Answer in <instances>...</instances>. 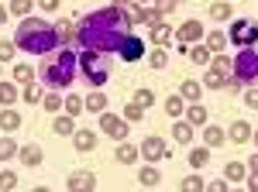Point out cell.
I'll return each mask as SVG.
<instances>
[{"label":"cell","mask_w":258,"mask_h":192,"mask_svg":"<svg viewBox=\"0 0 258 192\" xmlns=\"http://www.w3.org/2000/svg\"><path fill=\"white\" fill-rule=\"evenodd\" d=\"M131 14L124 7H103V11H93V14H83L80 24H76V41L83 48H93V52H103V55H117L120 41L131 35Z\"/></svg>","instance_id":"1"},{"label":"cell","mask_w":258,"mask_h":192,"mask_svg":"<svg viewBox=\"0 0 258 192\" xmlns=\"http://www.w3.org/2000/svg\"><path fill=\"white\" fill-rule=\"evenodd\" d=\"M14 41H18L21 52H28V55H52L55 48H62L55 24H48V21H41V18H24L21 21Z\"/></svg>","instance_id":"2"},{"label":"cell","mask_w":258,"mask_h":192,"mask_svg":"<svg viewBox=\"0 0 258 192\" xmlns=\"http://www.w3.org/2000/svg\"><path fill=\"white\" fill-rule=\"evenodd\" d=\"M76 69H80V55L73 48H55L48 55V62L41 65V82L48 89H66V86H73Z\"/></svg>","instance_id":"3"},{"label":"cell","mask_w":258,"mask_h":192,"mask_svg":"<svg viewBox=\"0 0 258 192\" xmlns=\"http://www.w3.org/2000/svg\"><path fill=\"white\" fill-rule=\"evenodd\" d=\"M80 69H83V76H86L90 86H103L110 79V62H107V55L103 52H93V48H83L80 52Z\"/></svg>","instance_id":"4"},{"label":"cell","mask_w":258,"mask_h":192,"mask_svg":"<svg viewBox=\"0 0 258 192\" xmlns=\"http://www.w3.org/2000/svg\"><path fill=\"white\" fill-rule=\"evenodd\" d=\"M231 76L238 79L241 86H244V82H255V79H258V48H241L238 55H234V69H231Z\"/></svg>","instance_id":"5"},{"label":"cell","mask_w":258,"mask_h":192,"mask_svg":"<svg viewBox=\"0 0 258 192\" xmlns=\"http://www.w3.org/2000/svg\"><path fill=\"white\" fill-rule=\"evenodd\" d=\"M231 41L234 45H241V48H251L258 41V24L255 21H248V18H241L231 24Z\"/></svg>","instance_id":"6"},{"label":"cell","mask_w":258,"mask_h":192,"mask_svg":"<svg viewBox=\"0 0 258 192\" xmlns=\"http://www.w3.org/2000/svg\"><path fill=\"white\" fill-rule=\"evenodd\" d=\"M117 55H120V62H141V58H145V41H141L138 35H127V38L120 41Z\"/></svg>","instance_id":"7"},{"label":"cell","mask_w":258,"mask_h":192,"mask_svg":"<svg viewBox=\"0 0 258 192\" xmlns=\"http://www.w3.org/2000/svg\"><path fill=\"white\" fill-rule=\"evenodd\" d=\"M100 127H103V134H110L114 141H127V127L131 124H124L117 114H103L100 117Z\"/></svg>","instance_id":"8"},{"label":"cell","mask_w":258,"mask_h":192,"mask_svg":"<svg viewBox=\"0 0 258 192\" xmlns=\"http://www.w3.org/2000/svg\"><path fill=\"white\" fill-rule=\"evenodd\" d=\"M165 141H162V137H145V141H141V158H145V161H162V158H165Z\"/></svg>","instance_id":"9"},{"label":"cell","mask_w":258,"mask_h":192,"mask_svg":"<svg viewBox=\"0 0 258 192\" xmlns=\"http://www.w3.org/2000/svg\"><path fill=\"white\" fill-rule=\"evenodd\" d=\"M127 14H131V24H148V28L162 21V14L155 11V7H141V4H135V7H131Z\"/></svg>","instance_id":"10"},{"label":"cell","mask_w":258,"mask_h":192,"mask_svg":"<svg viewBox=\"0 0 258 192\" xmlns=\"http://www.w3.org/2000/svg\"><path fill=\"white\" fill-rule=\"evenodd\" d=\"M176 41H203V24L200 21H186L176 28Z\"/></svg>","instance_id":"11"},{"label":"cell","mask_w":258,"mask_h":192,"mask_svg":"<svg viewBox=\"0 0 258 192\" xmlns=\"http://www.w3.org/2000/svg\"><path fill=\"white\" fill-rule=\"evenodd\" d=\"M148 38L155 41V45H159V48H165V45H169V41L176 38V31H172V28H169V24H165V21H159V24H152V28H148Z\"/></svg>","instance_id":"12"},{"label":"cell","mask_w":258,"mask_h":192,"mask_svg":"<svg viewBox=\"0 0 258 192\" xmlns=\"http://www.w3.org/2000/svg\"><path fill=\"white\" fill-rule=\"evenodd\" d=\"M93 172H73L69 175V192H93Z\"/></svg>","instance_id":"13"},{"label":"cell","mask_w":258,"mask_h":192,"mask_svg":"<svg viewBox=\"0 0 258 192\" xmlns=\"http://www.w3.org/2000/svg\"><path fill=\"white\" fill-rule=\"evenodd\" d=\"M73 141H76V151H93V148H97V134H93V131H90V127H80V131H76V134H73Z\"/></svg>","instance_id":"14"},{"label":"cell","mask_w":258,"mask_h":192,"mask_svg":"<svg viewBox=\"0 0 258 192\" xmlns=\"http://www.w3.org/2000/svg\"><path fill=\"white\" fill-rule=\"evenodd\" d=\"M138 158H141V148L127 144V141H120V144H117V161H120V165H135Z\"/></svg>","instance_id":"15"},{"label":"cell","mask_w":258,"mask_h":192,"mask_svg":"<svg viewBox=\"0 0 258 192\" xmlns=\"http://www.w3.org/2000/svg\"><path fill=\"white\" fill-rule=\"evenodd\" d=\"M179 96H182V100H189V103H200V96H203V86H200L197 79H186V82L179 86Z\"/></svg>","instance_id":"16"},{"label":"cell","mask_w":258,"mask_h":192,"mask_svg":"<svg viewBox=\"0 0 258 192\" xmlns=\"http://www.w3.org/2000/svg\"><path fill=\"white\" fill-rule=\"evenodd\" d=\"M248 137H251V124H248V120H234V124H231V141H234V144H244Z\"/></svg>","instance_id":"17"},{"label":"cell","mask_w":258,"mask_h":192,"mask_svg":"<svg viewBox=\"0 0 258 192\" xmlns=\"http://www.w3.org/2000/svg\"><path fill=\"white\" fill-rule=\"evenodd\" d=\"M55 31H59V41H62V48H69V45L76 41V28H73V24H69L66 18H62L59 24H55Z\"/></svg>","instance_id":"18"},{"label":"cell","mask_w":258,"mask_h":192,"mask_svg":"<svg viewBox=\"0 0 258 192\" xmlns=\"http://www.w3.org/2000/svg\"><path fill=\"white\" fill-rule=\"evenodd\" d=\"M224 141H227V134H224L220 127H203V144H207V148H220Z\"/></svg>","instance_id":"19"},{"label":"cell","mask_w":258,"mask_h":192,"mask_svg":"<svg viewBox=\"0 0 258 192\" xmlns=\"http://www.w3.org/2000/svg\"><path fill=\"white\" fill-rule=\"evenodd\" d=\"M21 161L28 165V168H35V165H41V151H38V144H28V148H21Z\"/></svg>","instance_id":"20"},{"label":"cell","mask_w":258,"mask_h":192,"mask_svg":"<svg viewBox=\"0 0 258 192\" xmlns=\"http://www.w3.org/2000/svg\"><path fill=\"white\" fill-rule=\"evenodd\" d=\"M189 58H193L197 65H210V62H214V52H210L207 45H193V48H189Z\"/></svg>","instance_id":"21"},{"label":"cell","mask_w":258,"mask_h":192,"mask_svg":"<svg viewBox=\"0 0 258 192\" xmlns=\"http://www.w3.org/2000/svg\"><path fill=\"white\" fill-rule=\"evenodd\" d=\"M227 41H231V38H227L224 31H210V35H207V48H210V52H217V55H220V52L227 48Z\"/></svg>","instance_id":"22"},{"label":"cell","mask_w":258,"mask_h":192,"mask_svg":"<svg viewBox=\"0 0 258 192\" xmlns=\"http://www.w3.org/2000/svg\"><path fill=\"white\" fill-rule=\"evenodd\" d=\"M227 72H220V69H210L207 76H203V86H210V89H220V86H227Z\"/></svg>","instance_id":"23"},{"label":"cell","mask_w":258,"mask_h":192,"mask_svg":"<svg viewBox=\"0 0 258 192\" xmlns=\"http://www.w3.org/2000/svg\"><path fill=\"white\" fill-rule=\"evenodd\" d=\"M18 127H21V117L14 114V110H4V114H0V131H7V134H14Z\"/></svg>","instance_id":"24"},{"label":"cell","mask_w":258,"mask_h":192,"mask_svg":"<svg viewBox=\"0 0 258 192\" xmlns=\"http://www.w3.org/2000/svg\"><path fill=\"white\" fill-rule=\"evenodd\" d=\"M83 103H86V110H90V114H107V96H103V93L86 96Z\"/></svg>","instance_id":"25"},{"label":"cell","mask_w":258,"mask_h":192,"mask_svg":"<svg viewBox=\"0 0 258 192\" xmlns=\"http://www.w3.org/2000/svg\"><path fill=\"white\" fill-rule=\"evenodd\" d=\"M138 182H141V185H145V189H152V185H159V182H162V175L155 172L152 165H145V168H141V172H138Z\"/></svg>","instance_id":"26"},{"label":"cell","mask_w":258,"mask_h":192,"mask_svg":"<svg viewBox=\"0 0 258 192\" xmlns=\"http://www.w3.org/2000/svg\"><path fill=\"white\" fill-rule=\"evenodd\" d=\"M52 127H55V134H76V117H55V124H52Z\"/></svg>","instance_id":"27"},{"label":"cell","mask_w":258,"mask_h":192,"mask_svg":"<svg viewBox=\"0 0 258 192\" xmlns=\"http://www.w3.org/2000/svg\"><path fill=\"white\" fill-rule=\"evenodd\" d=\"M172 137L179 144H189L193 141V124H172Z\"/></svg>","instance_id":"28"},{"label":"cell","mask_w":258,"mask_h":192,"mask_svg":"<svg viewBox=\"0 0 258 192\" xmlns=\"http://www.w3.org/2000/svg\"><path fill=\"white\" fill-rule=\"evenodd\" d=\"M186 120H189V124H207V107H200V103H189V110H186Z\"/></svg>","instance_id":"29"},{"label":"cell","mask_w":258,"mask_h":192,"mask_svg":"<svg viewBox=\"0 0 258 192\" xmlns=\"http://www.w3.org/2000/svg\"><path fill=\"white\" fill-rule=\"evenodd\" d=\"M244 172H248V168H244L241 161H227V165H224V175H227L231 182H241V178H244Z\"/></svg>","instance_id":"30"},{"label":"cell","mask_w":258,"mask_h":192,"mask_svg":"<svg viewBox=\"0 0 258 192\" xmlns=\"http://www.w3.org/2000/svg\"><path fill=\"white\" fill-rule=\"evenodd\" d=\"M18 151H21V148L14 144V141H11V137H0V161H11V158H14Z\"/></svg>","instance_id":"31"},{"label":"cell","mask_w":258,"mask_h":192,"mask_svg":"<svg viewBox=\"0 0 258 192\" xmlns=\"http://www.w3.org/2000/svg\"><path fill=\"white\" fill-rule=\"evenodd\" d=\"M210 18L214 21H227L231 18V4H227V0H217V4L210 7Z\"/></svg>","instance_id":"32"},{"label":"cell","mask_w":258,"mask_h":192,"mask_svg":"<svg viewBox=\"0 0 258 192\" xmlns=\"http://www.w3.org/2000/svg\"><path fill=\"white\" fill-rule=\"evenodd\" d=\"M148 65H152V69H165V65H169V52H165V48H155V52L148 55Z\"/></svg>","instance_id":"33"},{"label":"cell","mask_w":258,"mask_h":192,"mask_svg":"<svg viewBox=\"0 0 258 192\" xmlns=\"http://www.w3.org/2000/svg\"><path fill=\"white\" fill-rule=\"evenodd\" d=\"M14 79H18L21 86H31V82H35V72H31V65H18V69H14Z\"/></svg>","instance_id":"34"},{"label":"cell","mask_w":258,"mask_h":192,"mask_svg":"<svg viewBox=\"0 0 258 192\" xmlns=\"http://www.w3.org/2000/svg\"><path fill=\"white\" fill-rule=\"evenodd\" d=\"M207 161H210V151H207V148L189 151V165H193V168H207Z\"/></svg>","instance_id":"35"},{"label":"cell","mask_w":258,"mask_h":192,"mask_svg":"<svg viewBox=\"0 0 258 192\" xmlns=\"http://www.w3.org/2000/svg\"><path fill=\"white\" fill-rule=\"evenodd\" d=\"M179 189L182 192H203V178H200V175H189V178L179 182Z\"/></svg>","instance_id":"36"},{"label":"cell","mask_w":258,"mask_h":192,"mask_svg":"<svg viewBox=\"0 0 258 192\" xmlns=\"http://www.w3.org/2000/svg\"><path fill=\"white\" fill-rule=\"evenodd\" d=\"M21 100H24V103H38V100H45V93H41L38 86L31 82V86H24V93H21Z\"/></svg>","instance_id":"37"},{"label":"cell","mask_w":258,"mask_h":192,"mask_svg":"<svg viewBox=\"0 0 258 192\" xmlns=\"http://www.w3.org/2000/svg\"><path fill=\"white\" fill-rule=\"evenodd\" d=\"M135 103H138V107H145V110H152L155 93H152V89H138V93H135Z\"/></svg>","instance_id":"38"},{"label":"cell","mask_w":258,"mask_h":192,"mask_svg":"<svg viewBox=\"0 0 258 192\" xmlns=\"http://www.w3.org/2000/svg\"><path fill=\"white\" fill-rule=\"evenodd\" d=\"M80 110H86V103H83L80 96H66V114H69V117H76Z\"/></svg>","instance_id":"39"},{"label":"cell","mask_w":258,"mask_h":192,"mask_svg":"<svg viewBox=\"0 0 258 192\" xmlns=\"http://www.w3.org/2000/svg\"><path fill=\"white\" fill-rule=\"evenodd\" d=\"M62 103H66V100H62V96H55V93H48L45 100H41V107H45V110H52V114H59Z\"/></svg>","instance_id":"40"},{"label":"cell","mask_w":258,"mask_h":192,"mask_svg":"<svg viewBox=\"0 0 258 192\" xmlns=\"http://www.w3.org/2000/svg\"><path fill=\"white\" fill-rule=\"evenodd\" d=\"M14 100H21L18 89H14L11 82H0V103H14Z\"/></svg>","instance_id":"41"},{"label":"cell","mask_w":258,"mask_h":192,"mask_svg":"<svg viewBox=\"0 0 258 192\" xmlns=\"http://www.w3.org/2000/svg\"><path fill=\"white\" fill-rule=\"evenodd\" d=\"M165 114H169V117L182 114V96H169V100H165Z\"/></svg>","instance_id":"42"},{"label":"cell","mask_w":258,"mask_h":192,"mask_svg":"<svg viewBox=\"0 0 258 192\" xmlns=\"http://www.w3.org/2000/svg\"><path fill=\"white\" fill-rule=\"evenodd\" d=\"M18 185V175L14 172H0V192H11Z\"/></svg>","instance_id":"43"},{"label":"cell","mask_w":258,"mask_h":192,"mask_svg":"<svg viewBox=\"0 0 258 192\" xmlns=\"http://www.w3.org/2000/svg\"><path fill=\"white\" fill-rule=\"evenodd\" d=\"M145 117V107H138V103H127L124 107V120H141Z\"/></svg>","instance_id":"44"},{"label":"cell","mask_w":258,"mask_h":192,"mask_svg":"<svg viewBox=\"0 0 258 192\" xmlns=\"http://www.w3.org/2000/svg\"><path fill=\"white\" fill-rule=\"evenodd\" d=\"M210 65H214V69H220V72H227V76H231V69H234V62H231L227 55H217Z\"/></svg>","instance_id":"45"},{"label":"cell","mask_w":258,"mask_h":192,"mask_svg":"<svg viewBox=\"0 0 258 192\" xmlns=\"http://www.w3.org/2000/svg\"><path fill=\"white\" fill-rule=\"evenodd\" d=\"M31 7H35L31 0H11V14H28Z\"/></svg>","instance_id":"46"},{"label":"cell","mask_w":258,"mask_h":192,"mask_svg":"<svg viewBox=\"0 0 258 192\" xmlns=\"http://www.w3.org/2000/svg\"><path fill=\"white\" fill-rule=\"evenodd\" d=\"M14 48H18V45H11V41H0V62H11V58H14Z\"/></svg>","instance_id":"47"},{"label":"cell","mask_w":258,"mask_h":192,"mask_svg":"<svg viewBox=\"0 0 258 192\" xmlns=\"http://www.w3.org/2000/svg\"><path fill=\"white\" fill-rule=\"evenodd\" d=\"M244 107H251V110H258V89L251 86L248 93H244Z\"/></svg>","instance_id":"48"},{"label":"cell","mask_w":258,"mask_h":192,"mask_svg":"<svg viewBox=\"0 0 258 192\" xmlns=\"http://www.w3.org/2000/svg\"><path fill=\"white\" fill-rule=\"evenodd\" d=\"M172 7H176V0H155V11L159 14H172Z\"/></svg>","instance_id":"49"},{"label":"cell","mask_w":258,"mask_h":192,"mask_svg":"<svg viewBox=\"0 0 258 192\" xmlns=\"http://www.w3.org/2000/svg\"><path fill=\"white\" fill-rule=\"evenodd\" d=\"M41 11H59V0H38Z\"/></svg>","instance_id":"50"},{"label":"cell","mask_w":258,"mask_h":192,"mask_svg":"<svg viewBox=\"0 0 258 192\" xmlns=\"http://www.w3.org/2000/svg\"><path fill=\"white\" fill-rule=\"evenodd\" d=\"M207 192H227V182H220V178H217V182H210V189H207Z\"/></svg>","instance_id":"51"},{"label":"cell","mask_w":258,"mask_h":192,"mask_svg":"<svg viewBox=\"0 0 258 192\" xmlns=\"http://www.w3.org/2000/svg\"><path fill=\"white\" fill-rule=\"evenodd\" d=\"M248 168H251V172H258V154H251V158H248Z\"/></svg>","instance_id":"52"},{"label":"cell","mask_w":258,"mask_h":192,"mask_svg":"<svg viewBox=\"0 0 258 192\" xmlns=\"http://www.w3.org/2000/svg\"><path fill=\"white\" fill-rule=\"evenodd\" d=\"M248 185H251V192H258V172L251 175V178H248Z\"/></svg>","instance_id":"53"},{"label":"cell","mask_w":258,"mask_h":192,"mask_svg":"<svg viewBox=\"0 0 258 192\" xmlns=\"http://www.w3.org/2000/svg\"><path fill=\"white\" fill-rule=\"evenodd\" d=\"M124 4H127V0H110V7H124Z\"/></svg>","instance_id":"54"},{"label":"cell","mask_w":258,"mask_h":192,"mask_svg":"<svg viewBox=\"0 0 258 192\" xmlns=\"http://www.w3.org/2000/svg\"><path fill=\"white\" fill-rule=\"evenodd\" d=\"M4 21H7V7H0V24H4Z\"/></svg>","instance_id":"55"},{"label":"cell","mask_w":258,"mask_h":192,"mask_svg":"<svg viewBox=\"0 0 258 192\" xmlns=\"http://www.w3.org/2000/svg\"><path fill=\"white\" fill-rule=\"evenodd\" d=\"M31 192H52V189H48V185H38V189H31Z\"/></svg>","instance_id":"56"},{"label":"cell","mask_w":258,"mask_h":192,"mask_svg":"<svg viewBox=\"0 0 258 192\" xmlns=\"http://www.w3.org/2000/svg\"><path fill=\"white\" fill-rule=\"evenodd\" d=\"M135 4H141V7H148V4H152V0H135Z\"/></svg>","instance_id":"57"},{"label":"cell","mask_w":258,"mask_h":192,"mask_svg":"<svg viewBox=\"0 0 258 192\" xmlns=\"http://www.w3.org/2000/svg\"><path fill=\"white\" fill-rule=\"evenodd\" d=\"M231 192H241V189H231Z\"/></svg>","instance_id":"58"},{"label":"cell","mask_w":258,"mask_h":192,"mask_svg":"<svg viewBox=\"0 0 258 192\" xmlns=\"http://www.w3.org/2000/svg\"><path fill=\"white\" fill-rule=\"evenodd\" d=\"M255 144H258V134H255Z\"/></svg>","instance_id":"59"},{"label":"cell","mask_w":258,"mask_h":192,"mask_svg":"<svg viewBox=\"0 0 258 192\" xmlns=\"http://www.w3.org/2000/svg\"><path fill=\"white\" fill-rule=\"evenodd\" d=\"M227 4H231V0H227Z\"/></svg>","instance_id":"60"}]
</instances>
